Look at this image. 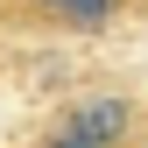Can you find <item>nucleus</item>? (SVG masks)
Instances as JSON below:
<instances>
[{
    "label": "nucleus",
    "mask_w": 148,
    "mask_h": 148,
    "mask_svg": "<svg viewBox=\"0 0 148 148\" xmlns=\"http://www.w3.org/2000/svg\"><path fill=\"white\" fill-rule=\"evenodd\" d=\"M49 14H64L71 28H106L113 21V0H42Z\"/></svg>",
    "instance_id": "f03ea898"
},
{
    "label": "nucleus",
    "mask_w": 148,
    "mask_h": 148,
    "mask_svg": "<svg viewBox=\"0 0 148 148\" xmlns=\"http://www.w3.org/2000/svg\"><path fill=\"white\" fill-rule=\"evenodd\" d=\"M64 127H78V134H92V141H106V148H120L127 134H134V106L120 99V92H99V99H78L64 113Z\"/></svg>",
    "instance_id": "f257e3e1"
},
{
    "label": "nucleus",
    "mask_w": 148,
    "mask_h": 148,
    "mask_svg": "<svg viewBox=\"0 0 148 148\" xmlns=\"http://www.w3.org/2000/svg\"><path fill=\"white\" fill-rule=\"evenodd\" d=\"M42 148H106V141H92V134H78V127H49V134H42Z\"/></svg>",
    "instance_id": "7ed1b4c3"
}]
</instances>
